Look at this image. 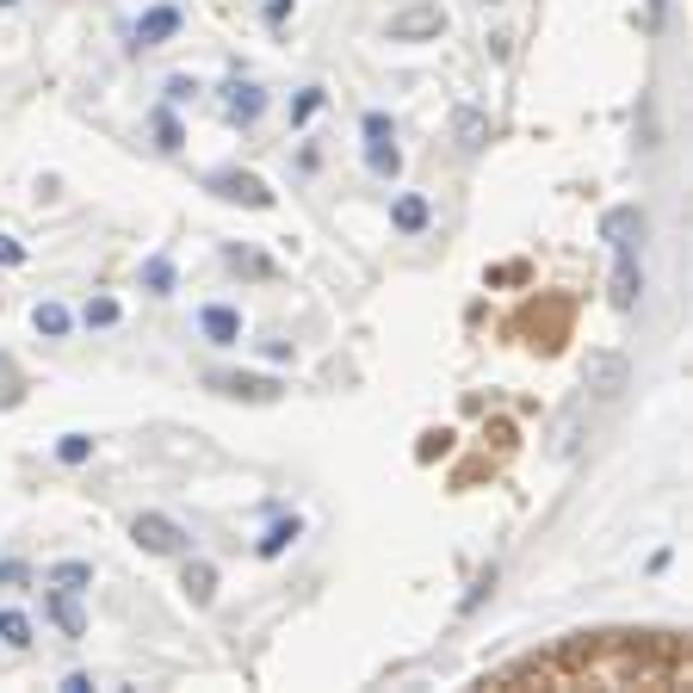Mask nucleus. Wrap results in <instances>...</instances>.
Instances as JSON below:
<instances>
[{
  "label": "nucleus",
  "instance_id": "obj_13",
  "mask_svg": "<svg viewBox=\"0 0 693 693\" xmlns=\"http://www.w3.org/2000/svg\"><path fill=\"white\" fill-rule=\"evenodd\" d=\"M44 588H62V595H81V588H94V563H50L44 570Z\"/></svg>",
  "mask_w": 693,
  "mask_h": 693
},
{
  "label": "nucleus",
  "instance_id": "obj_1",
  "mask_svg": "<svg viewBox=\"0 0 693 693\" xmlns=\"http://www.w3.org/2000/svg\"><path fill=\"white\" fill-rule=\"evenodd\" d=\"M360 131H366V168L378 173V180H390V173L403 168V149H397V124H390L385 112H366V118H360Z\"/></svg>",
  "mask_w": 693,
  "mask_h": 693
},
{
  "label": "nucleus",
  "instance_id": "obj_2",
  "mask_svg": "<svg viewBox=\"0 0 693 693\" xmlns=\"http://www.w3.org/2000/svg\"><path fill=\"white\" fill-rule=\"evenodd\" d=\"M205 186H211L223 205H248V211H267L272 205V186L260 180V173H242V168H217Z\"/></svg>",
  "mask_w": 693,
  "mask_h": 693
},
{
  "label": "nucleus",
  "instance_id": "obj_19",
  "mask_svg": "<svg viewBox=\"0 0 693 693\" xmlns=\"http://www.w3.org/2000/svg\"><path fill=\"white\" fill-rule=\"evenodd\" d=\"M143 291H155V297L173 291V260L168 254H149V260H143Z\"/></svg>",
  "mask_w": 693,
  "mask_h": 693
},
{
  "label": "nucleus",
  "instance_id": "obj_31",
  "mask_svg": "<svg viewBox=\"0 0 693 693\" xmlns=\"http://www.w3.org/2000/svg\"><path fill=\"white\" fill-rule=\"evenodd\" d=\"M20 576H25L20 563H0V582H20Z\"/></svg>",
  "mask_w": 693,
  "mask_h": 693
},
{
  "label": "nucleus",
  "instance_id": "obj_18",
  "mask_svg": "<svg viewBox=\"0 0 693 693\" xmlns=\"http://www.w3.org/2000/svg\"><path fill=\"white\" fill-rule=\"evenodd\" d=\"M50 619H57L69 637H81L87 632V619H81V607H75V595H62V588H50Z\"/></svg>",
  "mask_w": 693,
  "mask_h": 693
},
{
  "label": "nucleus",
  "instance_id": "obj_7",
  "mask_svg": "<svg viewBox=\"0 0 693 693\" xmlns=\"http://www.w3.org/2000/svg\"><path fill=\"white\" fill-rule=\"evenodd\" d=\"M198 328H205L211 346H242V309H230V304H205L198 309Z\"/></svg>",
  "mask_w": 693,
  "mask_h": 693
},
{
  "label": "nucleus",
  "instance_id": "obj_4",
  "mask_svg": "<svg viewBox=\"0 0 693 693\" xmlns=\"http://www.w3.org/2000/svg\"><path fill=\"white\" fill-rule=\"evenodd\" d=\"M205 385L217 390V397H235V403H272L279 397V378H254V372H205Z\"/></svg>",
  "mask_w": 693,
  "mask_h": 693
},
{
  "label": "nucleus",
  "instance_id": "obj_23",
  "mask_svg": "<svg viewBox=\"0 0 693 693\" xmlns=\"http://www.w3.org/2000/svg\"><path fill=\"white\" fill-rule=\"evenodd\" d=\"M551 452H558V459H570V452H576V409H563V422H558V440H551Z\"/></svg>",
  "mask_w": 693,
  "mask_h": 693
},
{
  "label": "nucleus",
  "instance_id": "obj_12",
  "mask_svg": "<svg viewBox=\"0 0 693 693\" xmlns=\"http://www.w3.org/2000/svg\"><path fill=\"white\" fill-rule=\"evenodd\" d=\"M452 136H459L464 155H477L483 143H489V118H483L477 106H459V112H452Z\"/></svg>",
  "mask_w": 693,
  "mask_h": 693
},
{
  "label": "nucleus",
  "instance_id": "obj_5",
  "mask_svg": "<svg viewBox=\"0 0 693 693\" xmlns=\"http://www.w3.org/2000/svg\"><path fill=\"white\" fill-rule=\"evenodd\" d=\"M625 378H632V366H625V353H613V346L588 353V366H582V385L595 390V397H619Z\"/></svg>",
  "mask_w": 693,
  "mask_h": 693
},
{
  "label": "nucleus",
  "instance_id": "obj_6",
  "mask_svg": "<svg viewBox=\"0 0 693 693\" xmlns=\"http://www.w3.org/2000/svg\"><path fill=\"white\" fill-rule=\"evenodd\" d=\"M600 235L613 242V254L637 248V242H644V211H637V205H613V211L600 217Z\"/></svg>",
  "mask_w": 693,
  "mask_h": 693
},
{
  "label": "nucleus",
  "instance_id": "obj_10",
  "mask_svg": "<svg viewBox=\"0 0 693 693\" xmlns=\"http://www.w3.org/2000/svg\"><path fill=\"white\" fill-rule=\"evenodd\" d=\"M637 291H644V267H637V248H619V267H613V309H632Z\"/></svg>",
  "mask_w": 693,
  "mask_h": 693
},
{
  "label": "nucleus",
  "instance_id": "obj_8",
  "mask_svg": "<svg viewBox=\"0 0 693 693\" xmlns=\"http://www.w3.org/2000/svg\"><path fill=\"white\" fill-rule=\"evenodd\" d=\"M223 94H230V99H223V118H230V124H242V131H248L260 112H267V94H260L254 81H230Z\"/></svg>",
  "mask_w": 693,
  "mask_h": 693
},
{
  "label": "nucleus",
  "instance_id": "obj_24",
  "mask_svg": "<svg viewBox=\"0 0 693 693\" xmlns=\"http://www.w3.org/2000/svg\"><path fill=\"white\" fill-rule=\"evenodd\" d=\"M316 112H323V87H304L297 106H291V124H304V118H316Z\"/></svg>",
  "mask_w": 693,
  "mask_h": 693
},
{
  "label": "nucleus",
  "instance_id": "obj_27",
  "mask_svg": "<svg viewBox=\"0 0 693 693\" xmlns=\"http://www.w3.org/2000/svg\"><path fill=\"white\" fill-rule=\"evenodd\" d=\"M198 94V87H193V81H186V75H173L168 81V106H186V99H193Z\"/></svg>",
  "mask_w": 693,
  "mask_h": 693
},
{
  "label": "nucleus",
  "instance_id": "obj_15",
  "mask_svg": "<svg viewBox=\"0 0 693 693\" xmlns=\"http://www.w3.org/2000/svg\"><path fill=\"white\" fill-rule=\"evenodd\" d=\"M173 32H180V13H173V7H155L149 20L136 25V50H155V44H168Z\"/></svg>",
  "mask_w": 693,
  "mask_h": 693
},
{
  "label": "nucleus",
  "instance_id": "obj_30",
  "mask_svg": "<svg viewBox=\"0 0 693 693\" xmlns=\"http://www.w3.org/2000/svg\"><path fill=\"white\" fill-rule=\"evenodd\" d=\"M20 260H25V248H20V242H7V235H0V267H20Z\"/></svg>",
  "mask_w": 693,
  "mask_h": 693
},
{
  "label": "nucleus",
  "instance_id": "obj_17",
  "mask_svg": "<svg viewBox=\"0 0 693 693\" xmlns=\"http://www.w3.org/2000/svg\"><path fill=\"white\" fill-rule=\"evenodd\" d=\"M297 533H304V520H297V514H291V520H272L267 539L254 545V551H260V558H279V551H291V539H297Z\"/></svg>",
  "mask_w": 693,
  "mask_h": 693
},
{
  "label": "nucleus",
  "instance_id": "obj_21",
  "mask_svg": "<svg viewBox=\"0 0 693 693\" xmlns=\"http://www.w3.org/2000/svg\"><path fill=\"white\" fill-rule=\"evenodd\" d=\"M57 459L62 464H87V459H94V440H87V434H62V440H57Z\"/></svg>",
  "mask_w": 693,
  "mask_h": 693
},
{
  "label": "nucleus",
  "instance_id": "obj_16",
  "mask_svg": "<svg viewBox=\"0 0 693 693\" xmlns=\"http://www.w3.org/2000/svg\"><path fill=\"white\" fill-rule=\"evenodd\" d=\"M32 328H38L44 341H62V335L75 328V316H69L62 304H38V309H32Z\"/></svg>",
  "mask_w": 693,
  "mask_h": 693
},
{
  "label": "nucleus",
  "instance_id": "obj_29",
  "mask_svg": "<svg viewBox=\"0 0 693 693\" xmlns=\"http://www.w3.org/2000/svg\"><path fill=\"white\" fill-rule=\"evenodd\" d=\"M260 353H267V360H291V341H285V335H267V341H260Z\"/></svg>",
  "mask_w": 693,
  "mask_h": 693
},
{
  "label": "nucleus",
  "instance_id": "obj_9",
  "mask_svg": "<svg viewBox=\"0 0 693 693\" xmlns=\"http://www.w3.org/2000/svg\"><path fill=\"white\" fill-rule=\"evenodd\" d=\"M446 32V13L440 7H409V13H397L390 20V38H440Z\"/></svg>",
  "mask_w": 693,
  "mask_h": 693
},
{
  "label": "nucleus",
  "instance_id": "obj_3",
  "mask_svg": "<svg viewBox=\"0 0 693 693\" xmlns=\"http://www.w3.org/2000/svg\"><path fill=\"white\" fill-rule=\"evenodd\" d=\"M131 539L143 545V551H155V558H180V551H186V526H180V520H168V514H136L131 520Z\"/></svg>",
  "mask_w": 693,
  "mask_h": 693
},
{
  "label": "nucleus",
  "instance_id": "obj_20",
  "mask_svg": "<svg viewBox=\"0 0 693 693\" xmlns=\"http://www.w3.org/2000/svg\"><path fill=\"white\" fill-rule=\"evenodd\" d=\"M124 309H118V297H87V309H81V323L87 328H112Z\"/></svg>",
  "mask_w": 693,
  "mask_h": 693
},
{
  "label": "nucleus",
  "instance_id": "obj_28",
  "mask_svg": "<svg viewBox=\"0 0 693 693\" xmlns=\"http://www.w3.org/2000/svg\"><path fill=\"white\" fill-rule=\"evenodd\" d=\"M13 385H20V378H13V360H0V403H13V397H20Z\"/></svg>",
  "mask_w": 693,
  "mask_h": 693
},
{
  "label": "nucleus",
  "instance_id": "obj_26",
  "mask_svg": "<svg viewBox=\"0 0 693 693\" xmlns=\"http://www.w3.org/2000/svg\"><path fill=\"white\" fill-rule=\"evenodd\" d=\"M223 260H230L235 272H254V279H267V272H272L267 260H260V254H242V248H230V254H223Z\"/></svg>",
  "mask_w": 693,
  "mask_h": 693
},
{
  "label": "nucleus",
  "instance_id": "obj_22",
  "mask_svg": "<svg viewBox=\"0 0 693 693\" xmlns=\"http://www.w3.org/2000/svg\"><path fill=\"white\" fill-rule=\"evenodd\" d=\"M0 637H7L13 651H25V644H32V619L25 613H0Z\"/></svg>",
  "mask_w": 693,
  "mask_h": 693
},
{
  "label": "nucleus",
  "instance_id": "obj_25",
  "mask_svg": "<svg viewBox=\"0 0 693 693\" xmlns=\"http://www.w3.org/2000/svg\"><path fill=\"white\" fill-rule=\"evenodd\" d=\"M155 136H161V149H180L186 136H180V118L173 112H155Z\"/></svg>",
  "mask_w": 693,
  "mask_h": 693
},
{
  "label": "nucleus",
  "instance_id": "obj_11",
  "mask_svg": "<svg viewBox=\"0 0 693 693\" xmlns=\"http://www.w3.org/2000/svg\"><path fill=\"white\" fill-rule=\"evenodd\" d=\"M427 223H434V205H427L422 193H403L397 205H390V230H403V235H422Z\"/></svg>",
  "mask_w": 693,
  "mask_h": 693
},
{
  "label": "nucleus",
  "instance_id": "obj_14",
  "mask_svg": "<svg viewBox=\"0 0 693 693\" xmlns=\"http://www.w3.org/2000/svg\"><path fill=\"white\" fill-rule=\"evenodd\" d=\"M180 588H186L193 607H211V600H217V570L205 558H193V563H186V576H180Z\"/></svg>",
  "mask_w": 693,
  "mask_h": 693
}]
</instances>
